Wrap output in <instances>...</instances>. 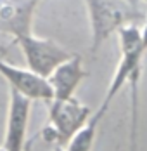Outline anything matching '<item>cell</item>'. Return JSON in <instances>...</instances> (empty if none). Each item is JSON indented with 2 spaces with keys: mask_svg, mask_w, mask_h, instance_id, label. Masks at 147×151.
<instances>
[{
  "mask_svg": "<svg viewBox=\"0 0 147 151\" xmlns=\"http://www.w3.org/2000/svg\"><path fill=\"white\" fill-rule=\"evenodd\" d=\"M85 5L90 19V47L93 52L121 26L147 17L137 4L126 0H85Z\"/></svg>",
  "mask_w": 147,
  "mask_h": 151,
  "instance_id": "obj_1",
  "label": "cell"
},
{
  "mask_svg": "<svg viewBox=\"0 0 147 151\" xmlns=\"http://www.w3.org/2000/svg\"><path fill=\"white\" fill-rule=\"evenodd\" d=\"M92 116V109L76 97L49 101V123L42 130V139L54 146L66 142L85 125Z\"/></svg>",
  "mask_w": 147,
  "mask_h": 151,
  "instance_id": "obj_2",
  "label": "cell"
},
{
  "mask_svg": "<svg viewBox=\"0 0 147 151\" xmlns=\"http://www.w3.org/2000/svg\"><path fill=\"white\" fill-rule=\"evenodd\" d=\"M14 42L21 47L29 70L36 71L38 75L45 76V78L61 63H64L66 59H69L73 56L62 45H59L57 42H54L50 38H40V37L33 35L31 31L21 35Z\"/></svg>",
  "mask_w": 147,
  "mask_h": 151,
  "instance_id": "obj_3",
  "label": "cell"
},
{
  "mask_svg": "<svg viewBox=\"0 0 147 151\" xmlns=\"http://www.w3.org/2000/svg\"><path fill=\"white\" fill-rule=\"evenodd\" d=\"M31 99L23 96L16 89H11L9 94V109H7V122H5V136H4V148L7 151H23L26 142V130L31 113Z\"/></svg>",
  "mask_w": 147,
  "mask_h": 151,
  "instance_id": "obj_4",
  "label": "cell"
},
{
  "mask_svg": "<svg viewBox=\"0 0 147 151\" xmlns=\"http://www.w3.org/2000/svg\"><path fill=\"white\" fill-rule=\"evenodd\" d=\"M0 75L7 80L11 89H16L31 101L49 103L54 99V92L49 80L29 68H17L14 64H9L0 59Z\"/></svg>",
  "mask_w": 147,
  "mask_h": 151,
  "instance_id": "obj_5",
  "label": "cell"
},
{
  "mask_svg": "<svg viewBox=\"0 0 147 151\" xmlns=\"http://www.w3.org/2000/svg\"><path fill=\"white\" fill-rule=\"evenodd\" d=\"M87 71L83 68V61L81 56L73 54L69 59L61 63L57 68L47 76L52 92H54V99H68L73 97L76 89L80 87V83L85 80Z\"/></svg>",
  "mask_w": 147,
  "mask_h": 151,
  "instance_id": "obj_6",
  "label": "cell"
},
{
  "mask_svg": "<svg viewBox=\"0 0 147 151\" xmlns=\"http://www.w3.org/2000/svg\"><path fill=\"white\" fill-rule=\"evenodd\" d=\"M102 120V116L95 111L88 122L74 134L64 146V151H92L93 142H95V136H97V127Z\"/></svg>",
  "mask_w": 147,
  "mask_h": 151,
  "instance_id": "obj_7",
  "label": "cell"
},
{
  "mask_svg": "<svg viewBox=\"0 0 147 151\" xmlns=\"http://www.w3.org/2000/svg\"><path fill=\"white\" fill-rule=\"evenodd\" d=\"M54 151H64V148L62 146H54Z\"/></svg>",
  "mask_w": 147,
  "mask_h": 151,
  "instance_id": "obj_8",
  "label": "cell"
},
{
  "mask_svg": "<svg viewBox=\"0 0 147 151\" xmlns=\"http://www.w3.org/2000/svg\"><path fill=\"white\" fill-rule=\"evenodd\" d=\"M126 2H132V4H137V0H126Z\"/></svg>",
  "mask_w": 147,
  "mask_h": 151,
  "instance_id": "obj_9",
  "label": "cell"
},
{
  "mask_svg": "<svg viewBox=\"0 0 147 151\" xmlns=\"http://www.w3.org/2000/svg\"><path fill=\"white\" fill-rule=\"evenodd\" d=\"M0 151H7V150H5V148H4V146H0Z\"/></svg>",
  "mask_w": 147,
  "mask_h": 151,
  "instance_id": "obj_10",
  "label": "cell"
},
{
  "mask_svg": "<svg viewBox=\"0 0 147 151\" xmlns=\"http://www.w3.org/2000/svg\"><path fill=\"white\" fill-rule=\"evenodd\" d=\"M142 2H146V4H147V0H142Z\"/></svg>",
  "mask_w": 147,
  "mask_h": 151,
  "instance_id": "obj_11",
  "label": "cell"
}]
</instances>
